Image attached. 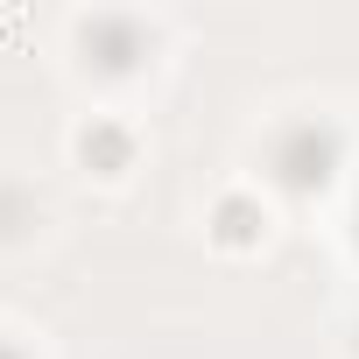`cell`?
<instances>
[{"instance_id": "3957f363", "label": "cell", "mask_w": 359, "mask_h": 359, "mask_svg": "<svg viewBox=\"0 0 359 359\" xmlns=\"http://www.w3.org/2000/svg\"><path fill=\"white\" fill-rule=\"evenodd\" d=\"M219 240H226V247H254V240H261V212H254L247 198H226V205H219Z\"/></svg>"}, {"instance_id": "7a4b0ae2", "label": "cell", "mask_w": 359, "mask_h": 359, "mask_svg": "<svg viewBox=\"0 0 359 359\" xmlns=\"http://www.w3.org/2000/svg\"><path fill=\"white\" fill-rule=\"evenodd\" d=\"M85 57H92L99 71H134V64L148 57V29H141L134 15H92V22H85Z\"/></svg>"}, {"instance_id": "277c9868", "label": "cell", "mask_w": 359, "mask_h": 359, "mask_svg": "<svg viewBox=\"0 0 359 359\" xmlns=\"http://www.w3.org/2000/svg\"><path fill=\"white\" fill-rule=\"evenodd\" d=\"M85 162L106 169V176L127 169V134H120V127H92V134H85Z\"/></svg>"}, {"instance_id": "6da1fadb", "label": "cell", "mask_w": 359, "mask_h": 359, "mask_svg": "<svg viewBox=\"0 0 359 359\" xmlns=\"http://www.w3.org/2000/svg\"><path fill=\"white\" fill-rule=\"evenodd\" d=\"M275 176L289 191H324L331 184V169H338V134L331 127H317V120H296V127H282L275 134Z\"/></svg>"}, {"instance_id": "5b68a950", "label": "cell", "mask_w": 359, "mask_h": 359, "mask_svg": "<svg viewBox=\"0 0 359 359\" xmlns=\"http://www.w3.org/2000/svg\"><path fill=\"white\" fill-rule=\"evenodd\" d=\"M0 359H22V352H15V345H0Z\"/></svg>"}]
</instances>
